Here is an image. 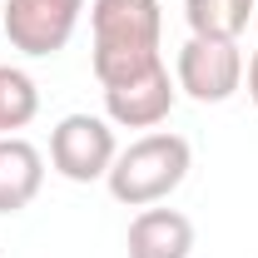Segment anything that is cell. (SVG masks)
<instances>
[{
  "mask_svg": "<svg viewBox=\"0 0 258 258\" xmlns=\"http://www.w3.org/2000/svg\"><path fill=\"white\" fill-rule=\"evenodd\" d=\"M243 85H248V99L258 104V50H253V60L243 64Z\"/></svg>",
  "mask_w": 258,
  "mask_h": 258,
  "instance_id": "8fae6325",
  "label": "cell"
},
{
  "mask_svg": "<svg viewBox=\"0 0 258 258\" xmlns=\"http://www.w3.org/2000/svg\"><path fill=\"white\" fill-rule=\"evenodd\" d=\"M194 169V149L184 134L174 129H149L139 139H129L124 149L114 154L104 184L114 194V204L124 209H149V204H164L169 194L189 179Z\"/></svg>",
  "mask_w": 258,
  "mask_h": 258,
  "instance_id": "7a4b0ae2",
  "label": "cell"
},
{
  "mask_svg": "<svg viewBox=\"0 0 258 258\" xmlns=\"http://www.w3.org/2000/svg\"><path fill=\"white\" fill-rule=\"evenodd\" d=\"M80 15H85V0H5L0 5V30L10 40V50L45 60V55H60L75 40Z\"/></svg>",
  "mask_w": 258,
  "mask_h": 258,
  "instance_id": "5b68a950",
  "label": "cell"
},
{
  "mask_svg": "<svg viewBox=\"0 0 258 258\" xmlns=\"http://www.w3.org/2000/svg\"><path fill=\"white\" fill-rule=\"evenodd\" d=\"M90 70L99 90L164 64V10L159 0H90Z\"/></svg>",
  "mask_w": 258,
  "mask_h": 258,
  "instance_id": "6da1fadb",
  "label": "cell"
},
{
  "mask_svg": "<svg viewBox=\"0 0 258 258\" xmlns=\"http://www.w3.org/2000/svg\"><path fill=\"white\" fill-rule=\"evenodd\" d=\"M243 50L238 40H204L189 35L179 45V60H174V85L179 95H189L194 104H224L243 90Z\"/></svg>",
  "mask_w": 258,
  "mask_h": 258,
  "instance_id": "3957f363",
  "label": "cell"
},
{
  "mask_svg": "<svg viewBox=\"0 0 258 258\" xmlns=\"http://www.w3.org/2000/svg\"><path fill=\"white\" fill-rule=\"evenodd\" d=\"M40 114V85L20 64H0V134H20Z\"/></svg>",
  "mask_w": 258,
  "mask_h": 258,
  "instance_id": "30bf717a",
  "label": "cell"
},
{
  "mask_svg": "<svg viewBox=\"0 0 258 258\" xmlns=\"http://www.w3.org/2000/svg\"><path fill=\"white\" fill-rule=\"evenodd\" d=\"M179 104V85L169 75V64H154L134 80L104 85V119L114 129H159Z\"/></svg>",
  "mask_w": 258,
  "mask_h": 258,
  "instance_id": "8992f818",
  "label": "cell"
},
{
  "mask_svg": "<svg viewBox=\"0 0 258 258\" xmlns=\"http://www.w3.org/2000/svg\"><path fill=\"white\" fill-rule=\"evenodd\" d=\"M253 15L258 0H184L189 35H204V40H238Z\"/></svg>",
  "mask_w": 258,
  "mask_h": 258,
  "instance_id": "9c48e42d",
  "label": "cell"
},
{
  "mask_svg": "<svg viewBox=\"0 0 258 258\" xmlns=\"http://www.w3.org/2000/svg\"><path fill=\"white\" fill-rule=\"evenodd\" d=\"M253 25H258V15H253Z\"/></svg>",
  "mask_w": 258,
  "mask_h": 258,
  "instance_id": "7c38bea8",
  "label": "cell"
},
{
  "mask_svg": "<svg viewBox=\"0 0 258 258\" xmlns=\"http://www.w3.org/2000/svg\"><path fill=\"white\" fill-rule=\"evenodd\" d=\"M119 154V139H114V124L104 114H64L60 124L50 129V169L70 179V184H95L109 174V164Z\"/></svg>",
  "mask_w": 258,
  "mask_h": 258,
  "instance_id": "277c9868",
  "label": "cell"
},
{
  "mask_svg": "<svg viewBox=\"0 0 258 258\" xmlns=\"http://www.w3.org/2000/svg\"><path fill=\"white\" fill-rule=\"evenodd\" d=\"M124 248L129 258H189L194 253V219L179 214V209H139L129 219V233H124Z\"/></svg>",
  "mask_w": 258,
  "mask_h": 258,
  "instance_id": "52a82bcc",
  "label": "cell"
},
{
  "mask_svg": "<svg viewBox=\"0 0 258 258\" xmlns=\"http://www.w3.org/2000/svg\"><path fill=\"white\" fill-rule=\"evenodd\" d=\"M45 189V154L25 134H0V214L30 209Z\"/></svg>",
  "mask_w": 258,
  "mask_h": 258,
  "instance_id": "ba28073f",
  "label": "cell"
}]
</instances>
